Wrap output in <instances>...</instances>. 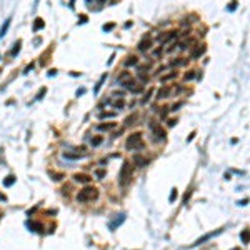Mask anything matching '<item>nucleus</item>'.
<instances>
[{"mask_svg": "<svg viewBox=\"0 0 250 250\" xmlns=\"http://www.w3.org/2000/svg\"><path fill=\"white\" fill-rule=\"evenodd\" d=\"M247 203H249V199H243V200H240V202H239V205H242V207H243V205H247Z\"/></svg>", "mask_w": 250, "mask_h": 250, "instance_id": "4c0bfd02", "label": "nucleus"}, {"mask_svg": "<svg viewBox=\"0 0 250 250\" xmlns=\"http://www.w3.org/2000/svg\"><path fill=\"white\" fill-rule=\"evenodd\" d=\"M134 162L137 164V167H145L147 165V158H144L142 155H134Z\"/></svg>", "mask_w": 250, "mask_h": 250, "instance_id": "f8f14e48", "label": "nucleus"}, {"mask_svg": "<svg viewBox=\"0 0 250 250\" xmlns=\"http://www.w3.org/2000/svg\"><path fill=\"white\" fill-rule=\"evenodd\" d=\"M0 58H2V57H0Z\"/></svg>", "mask_w": 250, "mask_h": 250, "instance_id": "09e8293b", "label": "nucleus"}, {"mask_svg": "<svg viewBox=\"0 0 250 250\" xmlns=\"http://www.w3.org/2000/svg\"><path fill=\"white\" fill-rule=\"evenodd\" d=\"M124 220H125V213H118V215H115V220L108 223L110 230H115V229H117V227H118V225H120V223H122Z\"/></svg>", "mask_w": 250, "mask_h": 250, "instance_id": "0eeeda50", "label": "nucleus"}, {"mask_svg": "<svg viewBox=\"0 0 250 250\" xmlns=\"http://www.w3.org/2000/svg\"><path fill=\"white\" fill-rule=\"evenodd\" d=\"M193 77H195V70H190L189 74H185V75H183V78H185V80H192Z\"/></svg>", "mask_w": 250, "mask_h": 250, "instance_id": "a878e982", "label": "nucleus"}, {"mask_svg": "<svg viewBox=\"0 0 250 250\" xmlns=\"http://www.w3.org/2000/svg\"><path fill=\"white\" fill-rule=\"evenodd\" d=\"M62 177H64L62 173H52V178H53L55 182H58V180H62Z\"/></svg>", "mask_w": 250, "mask_h": 250, "instance_id": "7c9ffc66", "label": "nucleus"}, {"mask_svg": "<svg viewBox=\"0 0 250 250\" xmlns=\"http://www.w3.org/2000/svg\"><path fill=\"white\" fill-rule=\"evenodd\" d=\"M124 105H125V102L122 100V98H120V100H115V102H114V107H115V108H122Z\"/></svg>", "mask_w": 250, "mask_h": 250, "instance_id": "bb28decb", "label": "nucleus"}, {"mask_svg": "<svg viewBox=\"0 0 250 250\" xmlns=\"http://www.w3.org/2000/svg\"><path fill=\"white\" fill-rule=\"evenodd\" d=\"M150 47H152V42H150V40H142V42L138 43V50H140V52H147Z\"/></svg>", "mask_w": 250, "mask_h": 250, "instance_id": "9b49d317", "label": "nucleus"}, {"mask_svg": "<svg viewBox=\"0 0 250 250\" xmlns=\"http://www.w3.org/2000/svg\"><path fill=\"white\" fill-rule=\"evenodd\" d=\"M74 2H75V0H70V3H68V7H70V9H74Z\"/></svg>", "mask_w": 250, "mask_h": 250, "instance_id": "c03bdc74", "label": "nucleus"}, {"mask_svg": "<svg viewBox=\"0 0 250 250\" xmlns=\"http://www.w3.org/2000/svg\"><path fill=\"white\" fill-rule=\"evenodd\" d=\"M115 115H117L115 112H108V114H100V117H102V118H108V117H115Z\"/></svg>", "mask_w": 250, "mask_h": 250, "instance_id": "2f4dec72", "label": "nucleus"}, {"mask_svg": "<svg viewBox=\"0 0 250 250\" xmlns=\"http://www.w3.org/2000/svg\"><path fill=\"white\" fill-rule=\"evenodd\" d=\"M112 29H115V23H105L104 25V30L105 32H108V30H112Z\"/></svg>", "mask_w": 250, "mask_h": 250, "instance_id": "c85d7f7f", "label": "nucleus"}, {"mask_svg": "<svg viewBox=\"0 0 250 250\" xmlns=\"http://www.w3.org/2000/svg\"><path fill=\"white\" fill-rule=\"evenodd\" d=\"M84 92H85V88H80V90H77V95L80 97V95H82V94H84Z\"/></svg>", "mask_w": 250, "mask_h": 250, "instance_id": "37998d69", "label": "nucleus"}, {"mask_svg": "<svg viewBox=\"0 0 250 250\" xmlns=\"http://www.w3.org/2000/svg\"><path fill=\"white\" fill-rule=\"evenodd\" d=\"M87 22V15H80V20H78V23H85Z\"/></svg>", "mask_w": 250, "mask_h": 250, "instance_id": "f704fd0d", "label": "nucleus"}, {"mask_svg": "<svg viewBox=\"0 0 250 250\" xmlns=\"http://www.w3.org/2000/svg\"><path fill=\"white\" fill-rule=\"evenodd\" d=\"M140 80H142L144 84H147V82H148V77H147V75H144V74H140Z\"/></svg>", "mask_w": 250, "mask_h": 250, "instance_id": "72a5a7b5", "label": "nucleus"}, {"mask_svg": "<svg viewBox=\"0 0 250 250\" xmlns=\"http://www.w3.org/2000/svg\"><path fill=\"white\" fill-rule=\"evenodd\" d=\"M20 47H22V40H17V42H15V47L10 50V55H12V57H15V55L20 52Z\"/></svg>", "mask_w": 250, "mask_h": 250, "instance_id": "a211bd4d", "label": "nucleus"}, {"mask_svg": "<svg viewBox=\"0 0 250 250\" xmlns=\"http://www.w3.org/2000/svg\"><path fill=\"white\" fill-rule=\"evenodd\" d=\"M240 240L247 245V243H250V230L249 229H245L243 232H240Z\"/></svg>", "mask_w": 250, "mask_h": 250, "instance_id": "ddd939ff", "label": "nucleus"}, {"mask_svg": "<svg viewBox=\"0 0 250 250\" xmlns=\"http://www.w3.org/2000/svg\"><path fill=\"white\" fill-rule=\"evenodd\" d=\"M168 200H170V202H173V200H177V190H175V189L172 190V193H170V197H168Z\"/></svg>", "mask_w": 250, "mask_h": 250, "instance_id": "c756f323", "label": "nucleus"}, {"mask_svg": "<svg viewBox=\"0 0 250 250\" xmlns=\"http://www.w3.org/2000/svg\"><path fill=\"white\" fill-rule=\"evenodd\" d=\"M97 199H98V190L95 187H85V189H82L77 193V202L80 203L92 202V200H97Z\"/></svg>", "mask_w": 250, "mask_h": 250, "instance_id": "f257e3e1", "label": "nucleus"}, {"mask_svg": "<svg viewBox=\"0 0 250 250\" xmlns=\"http://www.w3.org/2000/svg\"><path fill=\"white\" fill-rule=\"evenodd\" d=\"M182 105H183V102H178V104H175V105L172 107V112H175V110H178V108H180Z\"/></svg>", "mask_w": 250, "mask_h": 250, "instance_id": "473e14b6", "label": "nucleus"}, {"mask_svg": "<svg viewBox=\"0 0 250 250\" xmlns=\"http://www.w3.org/2000/svg\"><path fill=\"white\" fill-rule=\"evenodd\" d=\"M125 147H127V150H142L145 147V144L142 142V134L140 132H135L132 134L128 138H127V142H125Z\"/></svg>", "mask_w": 250, "mask_h": 250, "instance_id": "f03ea898", "label": "nucleus"}, {"mask_svg": "<svg viewBox=\"0 0 250 250\" xmlns=\"http://www.w3.org/2000/svg\"><path fill=\"white\" fill-rule=\"evenodd\" d=\"M27 227H29L30 232H33V233H42V232H43V225H42L40 222L27 220Z\"/></svg>", "mask_w": 250, "mask_h": 250, "instance_id": "20e7f679", "label": "nucleus"}, {"mask_svg": "<svg viewBox=\"0 0 250 250\" xmlns=\"http://www.w3.org/2000/svg\"><path fill=\"white\" fill-rule=\"evenodd\" d=\"M170 87H162L158 92H157V100H162V98H165V97H168L170 95Z\"/></svg>", "mask_w": 250, "mask_h": 250, "instance_id": "6e6552de", "label": "nucleus"}, {"mask_svg": "<svg viewBox=\"0 0 250 250\" xmlns=\"http://www.w3.org/2000/svg\"><path fill=\"white\" fill-rule=\"evenodd\" d=\"M87 2H90V0H87Z\"/></svg>", "mask_w": 250, "mask_h": 250, "instance_id": "de8ad7c7", "label": "nucleus"}, {"mask_svg": "<svg viewBox=\"0 0 250 250\" xmlns=\"http://www.w3.org/2000/svg\"><path fill=\"white\" fill-rule=\"evenodd\" d=\"M32 68H33V64H30L29 67H25V70H23V74H29V72L32 70Z\"/></svg>", "mask_w": 250, "mask_h": 250, "instance_id": "c9c22d12", "label": "nucleus"}, {"mask_svg": "<svg viewBox=\"0 0 250 250\" xmlns=\"http://www.w3.org/2000/svg\"><path fill=\"white\" fill-rule=\"evenodd\" d=\"M12 183H15V175H9V177L3 180V185H5V187H10Z\"/></svg>", "mask_w": 250, "mask_h": 250, "instance_id": "412c9836", "label": "nucleus"}, {"mask_svg": "<svg viewBox=\"0 0 250 250\" xmlns=\"http://www.w3.org/2000/svg\"><path fill=\"white\" fill-rule=\"evenodd\" d=\"M152 94H154V88H148V92H147V94H145L144 97H142V100H140V102H142V104H147V102L150 100V97H152Z\"/></svg>", "mask_w": 250, "mask_h": 250, "instance_id": "aec40b11", "label": "nucleus"}, {"mask_svg": "<svg viewBox=\"0 0 250 250\" xmlns=\"http://www.w3.org/2000/svg\"><path fill=\"white\" fill-rule=\"evenodd\" d=\"M160 53H162V48H157V50H155V53H154V55H155V57H158Z\"/></svg>", "mask_w": 250, "mask_h": 250, "instance_id": "ea45409f", "label": "nucleus"}, {"mask_svg": "<svg viewBox=\"0 0 250 250\" xmlns=\"http://www.w3.org/2000/svg\"><path fill=\"white\" fill-rule=\"evenodd\" d=\"M97 2H98V3H105L107 0H97Z\"/></svg>", "mask_w": 250, "mask_h": 250, "instance_id": "a18cd8bd", "label": "nucleus"}, {"mask_svg": "<svg viewBox=\"0 0 250 250\" xmlns=\"http://www.w3.org/2000/svg\"><path fill=\"white\" fill-rule=\"evenodd\" d=\"M177 124V118H173V120H168V127H175Z\"/></svg>", "mask_w": 250, "mask_h": 250, "instance_id": "e433bc0d", "label": "nucleus"}, {"mask_svg": "<svg viewBox=\"0 0 250 250\" xmlns=\"http://www.w3.org/2000/svg\"><path fill=\"white\" fill-rule=\"evenodd\" d=\"M102 142H104V137H102V135H95V137H92V140H90L92 147H98Z\"/></svg>", "mask_w": 250, "mask_h": 250, "instance_id": "2eb2a0df", "label": "nucleus"}, {"mask_svg": "<svg viewBox=\"0 0 250 250\" xmlns=\"http://www.w3.org/2000/svg\"><path fill=\"white\" fill-rule=\"evenodd\" d=\"M90 180H92V177L87 173H75L74 175V182L77 183H90Z\"/></svg>", "mask_w": 250, "mask_h": 250, "instance_id": "423d86ee", "label": "nucleus"}, {"mask_svg": "<svg viewBox=\"0 0 250 250\" xmlns=\"http://www.w3.org/2000/svg\"><path fill=\"white\" fill-rule=\"evenodd\" d=\"M55 74H57V70H55V68H53V70H48V75H50V77H52V75H55Z\"/></svg>", "mask_w": 250, "mask_h": 250, "instance_id": "a19ab883", "label": "nucleus"}, {"mask_svg": "<svg viewBox=\"0 0 250 250\" xmlns=\"http://www.w3.org/2000/svg\"><path fill=\"white\" fill-rule=\"evenodd\" d=\"M135 118H137V115H135V114H132V115H128L127 118H125L124 125H125V127H130V124H132V122H135Z\"/></svg>", "mask_w": 250, "mask_h": 250, "instance_id": "4be33fe9", "label": "nucleus"}, {"mask_svg": "<svg viewBox=\"0 0 250 250\" xmlns=\"http://www.w3.org/2000/svg\"><path fill=\"white\" fill-rule=\"evenodd\" d=\"M203 52H205V47H199V48H197V50H195V52L192 53V58H199V57H200V55L203 53Z\"/></svg>", "mask_w": 250, "mask_h": 250, "instance_id": "5701e85b", "label": "nucleus"}, {"mask_svg": "<svg viewBox=\"0 0 250 250\" xmlns=\"http://www.w3.org/2000/svg\"><path fill=\"white\" fill-rule=\"evenodd\" d=\"M235 3H237V2L233 0V2H232V3H230V7H229V10H233V9H235Z\"/></svg>", "mask_w": 250, "mask_h": 250, "instance_id": "79ce46f5", "label": "nucleus"}, {"mask_svg": "<svg viewBox=\"0 0 250 250\" xmlns=\"http://www.w3.org/2000/svg\"><path fill=\"white\" fill-rule=\"evenodd\" d=\"M175 77H177V74H175V72H170L168 75H164L160 80H162V82H167V80H172V78H175Z\"/></svg>", "mask_w": 250, "mask_h": 250, "instance_id": "b1692460", "label": "nucleus"}, {"mask_svg": "<svg viewBox=\"0 0 250 250\" xmlns=\"http://www.w3.org/2000/svg\"><path fill=\"white\" fill-rule=\"evenodd\" d=\"M45 94H47V88L43 87V88L40 90L39 94H37V100H42V98H43V95H45Z\"/></svg>", "mask_w": 250, "mask_h": 250, "instance_id": "cd10ccee", "label": "nucleus"}, {"mask_svg": "<svg viewBox=\"0 0 250 250\" xmlns=\"http://www.w3.org/2000/svg\"><path fill=\"white\" fill-rule=\"evenodd\" d=\"M9 27H10V19H7L5 22H3L2 29H0V39H2V37H5V33H7V30H9Z\"/></svg>", "mask_w": 250, "mask_h": 250, "instance_id": "dca6fc26", "label": "nucleus"}, {"mask_svg": "<svg viewBox=\"0 0 250 250\" xmlns=\"http://www.w3.org/2000/svg\"><path fill=\"white\" fill-rule=\"evenodd\" d=\"M37 3H39V0H35V5H33V7H37Z\"/></svg>", "mask_w": 250, "mask_h": 250, "instance_id": "49530a36", "label": "nucleus"}, {"mask_svg": "<svg viewBox=\"0 0 250 250\" xmlns=\"http://www.w3.org/2000/svg\"><path fill=\"white\" fill-rule=\"evenodd\" d=\"M43 27H45V22L40 19V17H37L35 22H33V29H32V30H33V32H39V30L43 29Z\"/></svg>", "mask_w": 250, "mask_h": 250, "instance_id": "9d476101", "label": "nucleus"}, {"mask_svg": "<svg viewBox=\"0 0 250 250\" xmlns=\"http://www.w3.org/2000/svg\"><path fill=\"white\" fill-rule=\"evenodd\" d=\"M115 125L114 122H107V124H100L97 125V130H100V132H108V130H112V128H115Z\"/></svg>", "mask_w": 250, "mask_h": 250, "instance_id": "1a4fd4ad", "label": "nucleus"}, {"mask_svg": "<svg viewBox=\"0 0 250 250\" xmlns=\"http://www.w3.org/2000/svg\"><path fill=\"white\" fill-rule=\"evenodd\" d=\"M130 180H132V165H130V162H124L120 173H118V183L122 187H125V185L130 183Z\"/></svg>", "mask_w": 250, "mask_h": 250, "instance_id": "7ed1b4c3", "label": "nucleus"}, {"mask_svg": "<svg viewBox=\"0 0 250 250\" xmlns=\"http://www.w3.org/2000/svg\"><path fill=\"white\" fill-rule=\"evenodd\" d=\"M193 137H195V132H192V134L189 135V138H187V142H192V140H193Z\"/></svg>", "mask_w": 250, "mask_h": 250, "instance_id": "58836bf2", "label": "nucleus"}, {"mask_svg": "<svg viewBox=\"0 0 250 250\" xmlns=\"http://www.w3.org/2000/svg\"><path fill=\"white\" fill-rule=\"evenodd\" d=\"M137 64H138V58L135 57V55H128L127 60H125V65L127 67H132V65H137Z\"/></svg>", "mask_w": 250, "mask_h": 250, "instance_id": "4468645a", "label": "nucleus"}, {"mask_svg": "<svg viewBox=\"0 0 250 250\" xmlns=\"http://www.w3.org/2000/svg\"><path fill=\"white\" fill-rule=\"evenodd\" d=\"M107 80V74H104L102 77H100V80L97 82V85H95V88H94V94H98V90H100V87L104 85V82Z\"/></svg>", "mask_w": 250, "mask_h": 250, "instance_id": "f3484780", "label": "nucleus"}, {"mask_svg": "<svg viewBox=\"0 0 250 250\" xmlns=\"http://www.w3.org/2000/svg\"><path fill=\"white\" fill-rule=\"evenodd\" d=\"M130 78H132V77H130V74H128V72H124V74H122V75H120V77H118V82H120V84H122V85H124L125 82H128V80H130Z\"/></svg>", "mask_w": 250, "mask_h": 250, "instance_id": "6ab92c4d", "label": "nucleus"}, {"mask_svg": "<svg viewBox=\"0 0 250 250\" xmlns=\"http://www.w3.org/2000/svg\"><path fill=\"white\" fill-rule=\"evenodd\" d=\"M222 230H223V229H219V230H215V232H210V233H207V235H203V237H200V239H199V240L195 242V243H193L192 247H197V245H202L203 242L210 240L212 237H215V235H219V233H220Z\"/></svg>", "mask_w": 250, "mask_h": 250, "instance_id": "39448f33", "label": "nucleus"}, {"mask_svg": "<svg viewBox=\"0 0 250 250\" xmlns=\"http://www.w3.org/2000/svg\"><path fill=\"white\" fill-rule=\"evenodd\" d=\"M95 175H97L98 180H102V178L105 177V170H100V168H98V170H95Z\"/></svg>", "mask_w": 250, "mask_h": 250, "instance_id": "393cba45", "label": "nucleus"}]
</instances>
